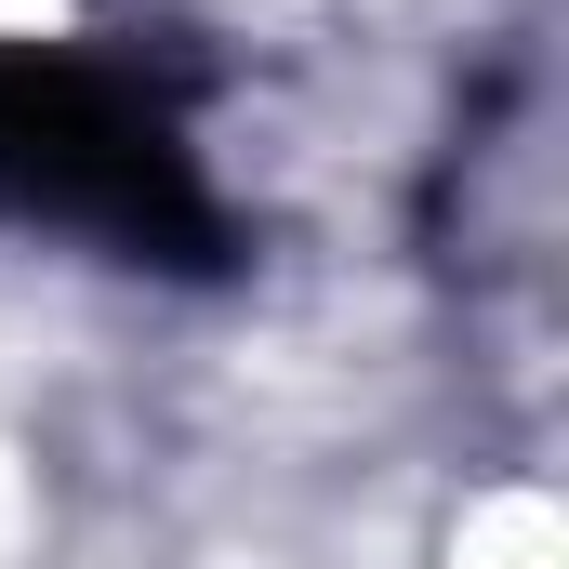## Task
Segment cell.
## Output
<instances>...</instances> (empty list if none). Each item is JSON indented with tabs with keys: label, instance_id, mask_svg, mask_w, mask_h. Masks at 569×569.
I'll return each mask as SVG.
<instances>
[{
	"label": "cell",
	"instance_id": "7a4b0ae2",
	"mask_svg": "<svg viewBox=\"0 0 569 569\" xmlns=\"http://www.w3.org/2000/svg\"><path fill=\"white\" fill-rule=\"evenodd\" d=\"M67 27V0H0V40H53Z\"/></svg>",
	"mask_w": 569,
	"mask_h": 569
},
{
	"label": "cell",
	"instance_id": "6da1fadb",
	"mask_svg": "<svg viewBox=\"0 0 569 569\" xmlns=\"http://www.w3.org/2000/svg\"><path fill=\"white\" fill-rule=\"evenodd\" d=\"M450 569H569V517L557 490H477L463 517H450Z\"/></svg>",
	"mask_w": 569,
	"mask_h": 569
}]
</instances>
